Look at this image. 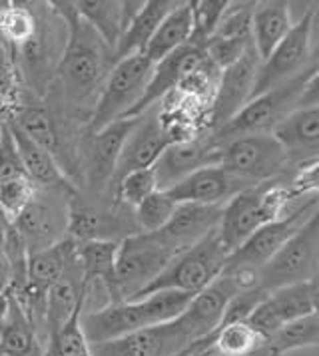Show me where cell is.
Here are the masks:
<instances>
[{
	"label": "cell",
	"instance_id": "obj_1",
	"mask_svg": "<svg viewBox=\"0 0 319 356\" xmlns=\"http://www.w3.org/2000/svg\"><path fill=\"white\" fill-rule=\"evenodd\" d=\"M52 6L68 24L66 46L54 74L62 110L68 112L70 120L88 126L102 84L114 66V54L74 13L72 2H52Z\"/></svg>",
	"mask_w": 319,
	"mask_h": 356
},
{
	"label": "cell",
	"instance_id": "obj_2",
	"mask_svg": "<svg viewBox=\"0 0 319 356\" xmlns=\"http://www.w3.org/2000/svg\"><path fill=\"white\" fill-rule=\"evenodd\" d=\"M194 295L184 291H158L142 299L110 302L94 311H82L80 323L90 344L114 341L136 330L172 323L188 309Z\"/></svg>",
	"mask_w": 319,
	"mask_h": 356
},
{
	"label": "cell",
	"instance_id": "obj_3",
	"mask_svg": "<svg viewBox=\"0 0 319 356\" xmlns=\"http://www.w3.org/2000/svg\"><path fill=\"white\" fill-rule=\"evenodd\" d=\"M291 200L293 197L288 186L267 181L249 187L228 201L218 227L219 241L224 243L228 253L232 255L258 229L283 217Z\"/></svg>",
	"mask_w": 319,
	"mask_h": 356
},
{
	"label": "cell",
	"instance_id": "obj_4",
	"mask_svg": "<svg viewBox=\"0 0 319 356\" xmlns=\"http://www.w3.org/2000/svg\"><path fill=\"white\" fill-rule=\"evenodd\" d=\"M174 257L156 233H136L126 237L120 241L114 277L106 286L108 300H134L170 265Z\"/></svg>",
	"mask_w": 319,
	"mask_h": 356
},
{
	"label": "cell",
	"instance_id": "obj_5",
	"mask_svg": "<svg viewBox=\"0 0 319 356\" xmlns=\"http://www.w3.org/2000/svg\"><path fill=\"white\" fill-rule=\"evenodd\" d=\"M313 68H307L299 76H295L274 90L260 94L254 100L247 102L226 126L212 131L214 142L221 145V143L232 142L235 138H244V136L272 134L291 112L297 110L299 96H302L305 82Z\"/></svg>",
	"mask_w": 319,
	"mask_h": 356
},
{
	"label": "cell",
	"instance_id": "obj_6",
	"mask_svg": "<svg viewBox=\"0 0 319 356\" xmlns=\"http://www.w3.org/2000/svg\"><path fill=\"white\" fill-rule=\"evenodd\" d=\"M152 72L154 64L144 54H134L118 60L102 84L98 100L86 126V134L100 131L112 122L128 118L134 106L142 100Z\"/></svg>",
	"mask_w": 319,
	"mask_h": 356
},
{
	"label": "cell",
	"instance_id": "obj_7",
	"mask_svg": "<svg viewBox=\"0 0 319 356\" xmlns=\"http://www.w3.org/2000/svg\"><path fill=\"white\" fill-rule=\"evenodd\" d=\"M228 257L230 253L224 243L219 241L218 231H214L198 245L189 247L188 251L176 255L170 265L136 299H142L158 291H184L196 295L224 273Z\"/></svg>",
	"mask_w": 319,
	"mask_h": 356
},
{
	"label": "cell",
	"instance_id": "obj_8",
	"mask_svg": "<svg viewBox=\"0 0 319 356\" xmlns=\"http://www.w3.org/2000/svg\"><path fill=\"white\" fill-rule=\"evenodd\" d=\"M219 147V165L251 186L274 181L291 168L283 145L274 134L235 138Z\"/></svg>",
	"mask_w": 319,
	"mask_h": 356
},
{
	"label": "cell",
	"instance_id": "obj_9",
	"mask_svg": "<svg viewBox=\"0 0 319 356\" xmlns=\"http://www.w3.org/2000/svg\"><path fill=\"white\" fill-rule=\"evenodd\" d=\"M140 233L134 221V209L106 197L90 201L78 195V189L68 203V233L76 243L84 241H124Z\"/></svg>",
	"mask_w": 319,
	"mask_h": 356
},
{
	"label": "cell",
	"instance_id": "obj_10",
	"mask_svg": "<svg viewBox=\"0 0 319 356\" xmlns=\"http://www.w3.org/2000/svg\"><path fill=\"white\" fill-rule=\"evenodd\" d=\"M76 193L66 189H40L22 213L10 223L29 253L52 247L68 233V203Z\"/></svg>",
	"mask_w": 319,
	"mask_h": 356
},
{
	"label": "cell",
	"instance_id": "obj_11",
	"mask_svg": "<svg viewBox=\"0 0 319 356\" xmlns=\"http://www.w3.org/2000/svg\"><path fill=\"white\" fill-rule=\"evenodd\" d=\"M319 271V207L283 249L260 271V286L267 293L279 286L311 281Z\"/></svg>",
	"mask_w": 319,
	"mask_h": 356
},
{
	"label": "cell",
	"instance_id": "obj_12",
	"mask_svg": "<svg viewBox=\"0 0 319 356\" xmlns=\"http://www.w3.org/2000/svg\"><path fill=\"white\" fill-rule=\"evenodd\" d=\"M138 118H122L112 122L110 126L102 128L94 134H84L82 142V165L84 171V186L92 195H106L114 179L120 154L124 149V143L136 128Z\"/></svg>",
	"mask_w": 319,
	"mask_h": 356
},
{
	"label": "cell",
	"instance_id": "obj_13",
	"mask_svg": "<svg viewBox=\"0 0 319 356\" xmlns=\"http://www.w3.org/2000/svg\"><path fill=\"white\" fill-rule=\"evenodd\" d=\"M318 207L319 195H313L290 215H283L258 229L242 247H238L232 255L228 257L226 269L247 267V269L261 271L283 249V245L309 221V217L318 211Z\"/></svg>",
	"mask_w": 319,
	"mask_h": 356
},
{
	"label": "cell",
	"instance_id": "obj_14",
	"mask_svg": "<svg viewBox=\"0 0 319 356\" xmlns=\"http://www.w3.org/2000/svg\"><path fill=\"white\" fill-rule=\"evenodd\" d=\"M313 22H316V13L307 10L297 22H293L290 34L279 42V46L270 54V58L261 62L256 88H254V98L274 90L279 84H283L307 70L305 64L311 56Z\"/></svg>",
	"mask_w": 319,
	"mask_h": 356
},
{
	"label": "cell",
	"instance_id": "obj_15",
	"mask_svg": "<svg viewBox=\"0 0 319 356\" xmlns=\"http://www.w3.org/2000/svg\"><path fill=\"white\" fill-rule=\"evenodd\" d=\"M260 66V56L256 48L251 46L232 66L221 70L218 88L210 106V114H208V128L212 131L226 126L233 115L254 98V88H256Z\"/></svg>",
	"mask_w": 319,
	"mask_h": 356
},
{
	"label": "cell",
	"instance_id": "obj_16",
	"mask_svg": "<svg viewBox=\"0 0 319 356\" xmlns=\"http://www.w3.org/2000/svg\"><path fill=\"white\" fill-rule=\"evenodd\" d=\"M194 344L188 330L176 318L142 328L114 341L90 344L92 356H180Z\"/></svg>",
	"mask_w": 319,
	"mask_h": 356
},
{
	"label": "cell",
	"instance_id": "obj_17",
	"mask_svg": "<svg viewBox=\"0 0 319 356\" xmlns=\"http://www.w3.org/2000/svg\"><path fill=\"white\" fill-rule=\"evenodd\" d=\"M172 143H174V138L164 128L158 108H150L148 112L138 115V124L132 129V134L124 143V149L120 154L116 173L108 189V197H110L112 187L116 186L124 175H128L132 171L154 168V163L164 154V149Z\"/></svg>",
	"mask_w": 319,
	"mask_h": 356
},
{
	"label": "cell",
	"instance_id": "obj_18",
	"mask_svg": "<svg viewBox=\"0 0 319 356\" xmlns=\"http://www.w3.org/2000/svg\"><path fill=\"white\" fill-rule=\"evenodd\" d=\"M313 313L309 281L279 286L267 293V297L256 307L246 323L260 334L263 341L272 339L279 328L297 318Z\"/></svg>",
	"mask_w": 319,
	"mask_h": 356
},
{
	"label": "cell",
	"instance_id": "obj_19",
	"mask_svg": "<svg viewBox=\"0 0 319 356\" xmlns=\"http://www.w3.org/2000/svg\"><path fill=\"white\" fill-rule=\"evenodd\" d=\"M219 147L212 134L196 136L184 142H174L164 149V154L154 163V173L158 189L168 191L170 187L186 179L194 171L219 165Z\"/></svg>",
	"mask_w": 319,
	"mask_h": 356
},
{
	"label": "cell",
	"instance_id": "obj_20",
	"mask_svg": "<svg viewBox=\"0 0 319 356\" xmlns=\"http://www.w3.org/2000/svg\"><path fill=\"white\" fill-rule=\"evenodd\" d=\"M242 293L228 275H219L214 283L196 293L189 300L188 309L178 316L182 327L188 330L192 341H202L212 337L224 321V313L230 300Z\"/></svg>",
	"mask_w": 319,
	"mask_h": 356
},
{
	"label": "cell",
	"instance_id": "obj_21",
	"mask_svg": "<svg viewBox=\"0 0 319 356\" xmlns=\"http://www.w3.org/2000/svg\"><path fill=\"white\" fill-rule=\"evenodd\" d=\"M221 213L224 205L178 203L172 219L156 235L174 255H180L208 235H212L214 231H218Z\"/></svg>",
	"mask_w": 319,
	"mask_h": 356
},
{
	"label": "cell",
	"instance_id": "obj_22",
	"mask_svg": "<svg viewBox=\"0 0 319 356\" xmlns=\"http://www.w3.org/2000/svg\"><path fill=\"white\" fill-rule=\"evenodd\" d=\"M251 184L235 177L221 165H210L194 171L186 179L170 187L166 193L176 203H198V205H226L238 193L246 191Z\"/></svg>",
	"mask_w": 319,
	"mask_h": 356
},
{
	"label": "cell",
	"instance_id": "obj_23",
	"mask_svg": "<svg viewBox=\"0 0 319 356\" xmlns=\"http://www.w3.org/2000/svg\"><path fill=\"white\" fill-rule=\"evenodd\" d=\"M205 58V52L202 48H196L192 44H186L184 48L176 50L174 54H170L168 58H164L162 62L154 64V72L152 78L146 86L144 96L142 100L134 106L128 118H138L144 112H148L150 108H154L158 102H162L168 94H172L174 90H178V86L182 84V80L188 76L194 68H198Z\"/></svg>",
	"mask_w": 319,
	"mask_h": 356
},
{
	"label": "cell",
	"instance_id": "obj_24",
	"mask_svg": "<svg viewBox=\"0 0 319 356\" xmlns=\"http://www.w3.org/2000/svg\"><path fill=\"white\" fill-rule=\"evenodd\" d=\"M293 168L319 161V106L291 112L274 131Z\"/></svg>",
	"mask_w": 319,
	"mask_h": 356
},
{
	"label": "cell",
	"instance_id": "obj_25",
	"mask_svg": "<svg viewBox=\"0 0 319 356\" xmlns=\"http://www.w3.org/2000/svg\"><path fill=\"white\" fill-rule=\"evenodd\" d=\"M86 300V283L82 269L74 253L72 263L60 277L50 291L46 293V309H44V346L48 339L68 323L78 309L84 307Z\"/></svg>",
	"mask_w": 319,
	"mask_h": 356
},
{
	"label": "cell",
	"instance_id": "obj_26",
	"mask_svg": "<svg viewBox=\"0 0 319 356\" xmlns=\"http://www.w3.org/2000/svg\"><path fill=\"white\" fill-rule=\"evenodd\" d=\"M6 126L15 138L22 168H24L29 179L34 186L40 187V189H66V191L76 189L70 181V177L62 171L56 157L52 156L48 149H44L40 143L32 142L26 134H22L10 122H6Z\"/></svg>",
	"mask_w": 319,
	"mask_h": 356
},
{
	"label": "cell",
	"instance_id": "obj_27",
	"mask_svg": "<svg viewBox=\"0 0 319 356\" xmlns=\"http://www.w3.org/2000/svg\"><path fill=\"white\" fill-rule=\"evenodd\" d=\"M293 29L288 2H258L251 16V44L260 60H267Z\"/></svg>",
	"mask_w": 319,
	"mask_h": 356
},
{
	"label": "cell",
	"instance_id": "obj_28",
	"mask_svg": "<svg viewBox=\"0 0 319 356\" xmlns=\"http://www.w3.org/2000/svg\"><path fill=\"white\" fill-rule=\"evenodd\" d=\"M178 6L176 0H146L142 10L132 18L128 29L124 30L116 50H114V64L118 60L142 54L148 42L156 34L162 20Z\"/></svg>",
	"mask_w": 319,
	"mask_h": 356
},
{
	"label": "cell",
	"instance_id": "obj_29",
	"mask_svg": "<svg viewBox=\"0 0 319 356\" xmlns=\"http://www.w3.org/2000/svg\"><path fill=\"white\" fill-rule=\"evenodd\" d=\"M192 38V4L178 2L174 10L162 20V24L148 42L142 52L152 64H158L164 58L174 54L176 50L184 48Z\"/></svg>",
	"mask_w": 319,
	"mask_h": 356
},
{
	"label": "cell",
	"instance_id": "obj_30",
	"mask_svg": "<svg viewBox=\"0 0 319 356\" xmlns=\"http://www.w3.org/2000/svg\"><path fill=\"white\" fill-rule=\"evenodd\" d=\"M76 15L94 30L100 40L114 54L118 42L126 30L124 24V2L118 0H76L72 2Z\"/></svg>",
	"mask_w": 319,
	"mask_h": 356
},
{
	"label": "cell",
	"instance_id": "obj_31",
	"mask_svg": "<svg viewBox=\"0 0 319 356\" xmlns=\"http://www.w3.org/2000/svg\"><path fill=\"white\" fill-rule=\"evenodd\" d=\"M10 297V295H8ZM44 342L20 305L10 297V311L0 325V356H42Z\"/></svg>",
	"mask_w": 319,
	"mask_h": 356
},
{
	"label": "cell",
	"instance_id": "obj_32",
	"mask_svg": "<svg viewBox=\"0 0 319 356\" xmlns=\"http://www.w3.org/2000/svg\"><path fill=\"white\" fill-rule=\"evenodd\" d=\"M38 32V10L29 4L0 2V42L13 54L24 48Z\"/></svg>",
	"mask_w": 319,
	"mask_h": 356
},
{
	"label": "cell",
	"instance_id": "obj_33",
	"mask_svg": "<svg viewBox=\"0 0 319 356\" xmlns=\"http://www.w3.org/2000/svg\"><path fill=\"white\" fill-rule=\"evenodd\" d=\"M120 243L116 241H84L76 243V261L84 275V283L110 285L114 277Z\"/></svg>",
	"mask_w": 319,
	"mask_h": 356
},
{
	"label": "cell",
	"instance_id": "obj_34",
	"mask_svg": "<svg viewBox=\"0 0 319 356\" xmlns=\"http://www.w3.org/2000/svg\"><path fill=\"white\" fill-rule=\"evenodd\" d=\"M319 344V314L311 313L297 318L283 328H279L272 339L263 342L261 355L263 356H283L291 350H299L307 346Z\"/></svg>",
	"mask_w": 319,
	"mask_h": 356
},
{
	"label": "cell",
	"instance_id": "obj_35",
	"mask_svg": "<svg viewBox=\"0 0 319 356\" xmlns=\"http://www.w3.org/2000/svg\"><path fill=\"white\" fill-rule=\"evenodd\" d=\"M263 339L247 323L219 327L212 337V348L218 356H249L260 353Z\"/></svg>",
	"mask_w": 319,
	"mask_h": 356
},
{
	"label": "cell",
	"instance_id": "obj_36",
	"mask_svg": "<svg viewBox=\"0 0 319 356\" xmlns=\"http://www.w3.org/2000/svg\"><path fill=\"white\" fill-rule=\"evenodd\" d=\"M24 98V84L15 54L0 42V118L10 122Z\"/></svg>",
	"mask_w": 319,
	"mask_h": 356
},
{
	"label": "cell",
	"instance_id": "obj_37",
	"mask_svg": "<svg viewBox=\"0 0 319 356\" xmlns=\"http://www.w3.org/2000/svg\"><path fill=\"white\" fill-rule=\"evenodd\" d=\"M82 309H78L68 318V323L48 339L42 356H92L90 342H88L86 334L82 330V323H80Z\"/></svg>",
	"mask_w": 319,
	"mask_h": 356
},
{
	"label": "cell",
	"instance_id": "obj_38",
	"mask_svg": "<svg viewBox=\"0 0 319 356\" xmlns=\"http://www.w3.org/2000/svg\"><path fill=\"white\" fill-rule=\"evenodd\" d=\"M192 4V38L189 44L196 48H205L210 38L218 29L221 16L226 15L228 0H189Z\"/></svg>",
	"mask_w": 319,
	"mask_h": 356
},
{
	"label": "cell",
	"instance_id": "obj_39",
	"mask_svg": "<svg viewBox=\"0 0 319 356\" xmlns=\"http://www.w3.org/2000/svg\"><path fill=\"white\" fill-rule=\"evenodd\" d=\"M176 207L178 203L166 191L162 189L154 191L134 209L136 227L140 233H158L160 229L166 227V223L172 219Z\"/></svg>",
	"mask_w": 319,
	"mask_h": 356
},
{
	"label": "cell",
	"instance_id": "obj_40",
	"mask_svg": "<svg viewBox=\"0 0 319 356\" xmlns=\"http://www.w3.org/2000/svg\"><path fill=\"white\" fill-rule=\"evenodd\" d=\"M154 191H158L156 173H154V168H148V170L132 171L128 175H124L116 186L112 187L110 200L122 203L130 209H136Z\"/></svg>",
	"mask_w": 319,
	"mask_h": 356
},
{
	"label": "cell",
	"instance_id": "obj_41",
	"mask_svg": "<svg viewBox=\"0 0 319 356\" xmlns=\"http://www.w3.org/2000/svg\"><path fill=\"white\" fill-rule=\"evenodd\" d=\"M36 191L38 187L34 186L26 175L0 184V215L8 223H13L16 217L22 213V209L34 200Z\"/></svg>",
	"mask_w": 319,
	"mask_h": 356
},
{
	"label": "cell",
	"instance_id": "obj_42",
	"mask_svg": "<svg viewBox=\"0 0 319 356\" xmlns=\"http://www.w3.org/2000/svg\"><path fill=\"white\" fill-rule=\"evenodd\" d=\"M24 175H26V171L22 168L15 138H13L10 129L6 126L4 138L0 140V184H4L8 179H16V177H24Z\"/></svg>",
	"mask_w": 319,
	"mask_h": 356
},
{
	"label": "cell",
	"instance_id": "obj_43",
	"mask_svg": "<svg viewBox=\"0 0 319 356\" xmlns=\"http://www.w3.org/2000/svg\"><path fill=\"white\" fill-rule=\"evenodd\" d=\"M288 189H290L293 200L295 197H304V195H307V197L319 195V161L297 170Z\"/></svg>",
	"mask_w": 319,
	"mask_h": 356
},
{
	"label": "cell",
	"instance_id": "obj_44",
	"mask_svg": "<svg viewBox=\"0 0 319 356\" xmlns=\"http://www.w3.org/2000/svg\"><path fill=\"white\" fill-rule=\"evenodd\" d=\"M319 106V64H316L313 72L309 74L307 82H305L304 92L297 102V110L302 108H316Z\"/></svg>",
	"mask_w": 319,
	"mask_h": 356
},
{
	"label": "cell",
	"instance_id": "obj_45",
	"mask_svg": "<svg viewBox=\"0 0 319 356\" xmlns=\"http://www.w3.org/2000/svg\"><path fill=\"white\" fill-rule=\"evenodd\" d=\"M13 283V265L6 253L0 249V293H8Z\"/></svg>",
	"mask_w": 319,
	"mask_h": 356
},
{
	"label": "cell",
	"instance_id": "obj_46",
	"mask_svg": "<svg viewBox=\"0 0 319 356\" xmlns=\"http://www.w3.org/2000/svg\"><path fill=\"white\" fill-rule=\"evenodd\" d=\"M311 286V302H313V313L319 314V277H313L309 281Z\"/></svg>",
	"mask_w": 319,
	"mask_h": 356
},
{
	"label": "cell",
	"instance_id": "obj_47",
	"mask_svg": "<svg viewBox=\"0 0 319 356\" xmlns=\"http://www.w3.org/2000/svg\"><path fill=\"white\" fill-rule=\"evenodd\" d=\"M8 311H10V297L8 293H0V325L8 316Z\"/></svg>",
	"mask_w": 319,
	"mask_h": 356
},
{
	"label": "cell",
	"instance_id": "obj_48",
	"mask_svg": "<svg viewBox=\"0 0 319 356\" xmlns=\"http://www.w3.org/2000/svg\"><path fill=\"white\" fill-rule=\"evenodd\" d=\"M4 131H6V122H4V120L0 118V140L4 138Z\"/></svg>",
	"mask_w": 319,
	"mask_h": 356
}]
</instances>
